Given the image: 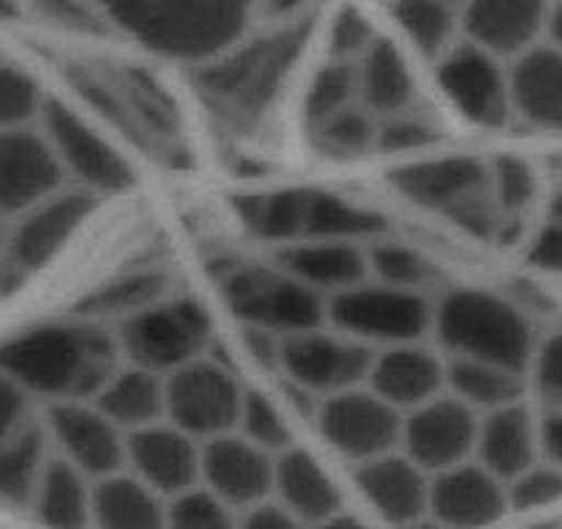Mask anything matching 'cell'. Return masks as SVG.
Listing matches in <instances>:
<instances>
[{"label":"cell","mask_w":562,"mask_h":529,"mask_svg":"<svg viewBox=\"0 0 562 529\" xmlns=\"http://www.w3.org/2000/svg\"><path fill=\"white\" fill-rule=\"evenodd\" d=\"M45 97L25 69L0 61V133L31 127L40 119Z\"/></svg>","instance_id":"ee69618b"},{"label":"cell","mask_w":562,"mask_h":529,"mask_svg":"<svg viewBox=\"0 0 562 529\" xmlns=\"http://www.w3.org/2000/svg\"><path fill=\"white\" fill-rule=\"evenodd\" d=\"M367 386L400 414H408L447 392V361L419 342L381 348L372 356Z\"/></svg>","instance_id":"603a6c76"},{"label":"cell","mask_w":562,"mask_h":529,"mask_svg":"<svg viewBox=\"0 0 562 529\" xmlns=\"http://www.w3.org/2000/svg\"><path fill=\"white\" fill-rule=\"evenodd\" d=\"M312 529H370V527H367V524H361L359 518L342 516V513H337V516H331V518H326V521L315 524Z\"/></svg>","instance_id":"6f0895ef"},{"label":"cell","mask_w":562,"mask_h":529,"mask_svg":"<svg viewBox=\"0 0 562 529\" xmlns=\"http://www.w3.org/2000/svg\"><path fill=\"white\" fill-rule=\"evenodd\" d=\"M445 3H450V7L461 9V12H463V7H467V0H445Z\"/></svg>","instance_id":"be15d7a7"},{"label":"cell","mask_w":562,"mask_h":529,"mask_svg":"<svg viewBox=\"0 0 562 529\" xmlns=\"http://www.w3.org/2000/svg\"><path fill=\"white\" fill-rule=\"evenodd\" d=\"M394 20L403 29L405 40L430 61H439L450 47L458 45L461 9L450 7L445 0H397Z\"/></svg>","instance_id":"f35d334b"},{"label":"cell","mask_w":562,"mask_h":529,"mask_svg":"<svg viewBox=\"0 0 562 529\" xmlns=\"http://www.w3.org/2000/svg\"><path fill=\"white\" fill-rule=\"evenodd\" d=\"M507 488L499 477L467 461L430 480V516L445 529H480L507 513Z\"/></svg>","instance_id":"7402d4cb"},{"label":"cell","mask_w":562,"mask_h":529,"mask_svg":"<svg viewBox=\"0 0 562 529\" xmlns=\"http://www.w3.org/2000/svg\"><path fill=\"white\" fill-rule=\"evenodd\" d=\"M127 466L155 494L177 499L202 480V444L171 423L149 425L127 434Z\"/></svg>","instance_id":"d6986e66"},{"label":"cell","mask_w":562,"mask_h":529,"mask_svg":"<svg viewBox=\"0 0 562 529\" xmlns=\"http://www.w3.org/2000/svg\"><path fill=\"white\" fill-rule=\"evenodd\" d=\"M213 326L204 306L193 299H164L140 315L119 323L122 359L140 370L171 375L207 356Z\"/></svg>","instance_id":"52a82bcc"},{"label":"cell","mask_w":562,"mask_h":529,"mask_svg":"<svg viewBox=\"0 0 562 529\" xmlns=\"http://www.w3.org/2000/svg\"><path fill=\"white\" fill-rule=\"evenodd\" d=\"M281 271L299 279L301 284L321 293L323 299L359 288L370 277L367 251L356 243L337 240H304L281 254Z\"/></svg>","instance_id":"484cf974"},{"label":"cell","mask_w":562,"mask_h":529,"mask_svg":"<svg viewBox=\"0 0 562 529\" xmlns=\"http://www.w3.org/2000/svg\"><path fill=\"white\" fill-rule=\"evenodd\" d=\"M538 423L529 417L521 403L496 408L480 417L477 430V455L480 466L488 469L502 483H510L513 477L532 466L538 461Z\"/></svg>","instance_id":"4316f807"},{"label":"cell","mask_w":562,"mask_h":529,"mask_svg":"<svg viewBox=\"0 0 562 529\" xmlns=\"http://www.w3.org/2000/svg\"><path fill=\"white\" fill-rule=\"evenodd\" d=\"M78 89L89 97L91 105L100 108L113 124L127 133L135 144L175 164L182 158L180 122L175 105L144 72L124 69V72H80L75 78Z\"/></svg>","instance_id":"8992f818"},{"label":"cell","mask_w":562,"mask_h":529,"mask_svg":"<svg viewBox=\"0 0 562 529\" xmlns=\"http://www.w3.org/2000/svg\"><path fill=\"white\" fill-rule=\"evenodd\" d=\"M434 328L450 359H474L524 372L532 361V331L521 312L483 290H456L434 312Z\"/></svg>","instance_id":"277c9868"},{"label":"cell","mask_w":562,"mask_h":529,"mask_svg":"<svg viewBox=\"0 0 562 529\" xmlns=\"http://www.w3.org/2000/svg\"><path fill=\"white\" fill-rule=\"evenodd\" d=\"M31 423V394L0 370V441Z\"/></svg>","instance_id":"681fc988"},{"label":"cell","mask_w":562,"mask_h":529,"mask_svg":"<svg viewBox=\"0 0 562 529\" xmlns=\"http://www.w3.org/2000/svg\"><path fill=\"white\" fill-rule=\"evenodd\" d=\"M439 86L452 108L480 127H502L513 116L510 83L499 58L472 42H458L436 61Z\"/></svg>","instance_id":"e0dca14e"},{"label":"cell","mask_w":562,"mask_h":529,"mask_svg":"<svg viewBox=\"0 0 562 529\" xmlns=\"http://www.w3.org/2000/svg\"><path fill=\"white\" fill-rule=\"evenodd\" d=\"M273 491L279 494L284 510L312 527L337 516L342 507V494L331 474L321 466L315 455L299 447H290L288 452L276 455Z\"/></svg>","instance_id":"83f0119b"},{"label":"cell","mask_w":562,"mask_h":529,"mask_svg":"<svg viewBox=\"0 0 562 529\" xmlns=\"http://www.w3.org/2000/svg\"><path fill=\"white\" fill-rule=\"evenodd\" d=\"M235 434L270 455H281L293 447V428H290L284 412L270 401L268 394L251 392V389H246L243 394Z\"/></svg>","instance_id":"60d3db41"},{"label":"cell","mask_w":562,"mask_h":529,"mask_svg":"<svg viewBox=\"0 0 562 529\" xmlns=\"http://www.w3.org/2000/svg\"><path fill=\"white\" fill-rule=\"evenodd\" d=\"M543 36H546V45L557 47V50L562 53V0H551Z\"/></svg>","instance_id":"9f6ffc18"},{"label":"cell","mask_w":562,"mask_h":529,"mask_svg":"<svg viewBox=\"0 0 562 529\" xmlns=\"http://www.w3.org/2000/svg\"><path fill=\"white\" fill-rule=\"evenodd\" d=\"M36 9L45 14L50 23L61 25L69 31H100V14H97L94 3H83V0H36Z\"/></svg>","instance_id":"f907efd6"},{"label":"cell","mask_w":562,"mask_h":529,"mask_svg":"<svg viewBox=\"0 0 562 529\" xmlns=\"http://www.w3.org/2000/svg\"><path fill=\"white\" fill-rule=\"evenodd\" d=\"M166 529H240V521H235V510L207 488H193L171 502Z\"/></svg>","instance_id":"f6af8a7d"},{"label":"cell","mask_w":562,"mask_h":529,"mask_svg":"<svg viewBox=\"0 0 562 529\" xmlns=\"http://www.w3.org/2000/svg\"><path fill=\"white\" fill-rule=\"evenodd\" d=\"M549 221H557V224H562V188L554 193V196H551Z\"/></svg>","instance_id":"94428289"},{"label":"cell","mask_w":562,"mask_h":529,"mask_svg":"<svg viewBox=\"0 0 562 529\" xmlns=\"http://www.w3.org/2000/svg\"><path fill=\"white\" fill-rule=\"evenodd\" d=\"M164 299H169V277L160 268H135L97 284L86 299H80L75 317L100 326L105 320L124 323Z\"/></svg>","instance_id":"1f68e13d"},{"label":"cell","mask_w":562,"mask_h":529,"mask_svg":"<svg viewBox=\"0 0 562 529\" xmlns=\"http://www.w3.org/2000/svg\"><path fill=\"white\" fill-rule=\"evenodd\" d=\"M91 403L124 434H135L149 425L166 423V378L122 364Z\"/></svg>","instance_id":"f546056e"},{"label":"cell","mask_w":562,"mask_h":529,"mask_svg":"<svg viewBox=\"0 0 562 529\" xmlns=\"http://www.w3.org/2000/svg\"><path fill=\"white\" fill-rule=\"evenodd\" d=\"M122 364L116 334L83 317L42 323L0 342V370L50 403H91Z\"/></svg>","instance_id":"6da1fadb"},{"label":"cell","mask_w":562,"mask_h":529,"mask_svg":"<svg viewBox=\"0 0 562 529\" xmlns=\"http://www.w3.org/2000/svg\"><path fill=\"white\" fill-rule=\"evenodd\" d=\"M50 458V436L45 425H36L34 419L0 441V502L31 505Z\"/></svg>","instance_id":"836d02e7"},{"label":"cell","mask_w":562,"mask_h":529,"mask_svg":"<svg viewBox=\"0 0 562 529\" xmlns=\"http://www.w3.org/2000/svg\"><path fill=\"white\" fill-rule=\"evenodd\" d=\"M306 36L310 20H299L199 69L193 86L207 111L232 130L257 127L279 100L281 86L304 50Z\"/></svg>","instance_id":"7a4b0ae2"},{"label":"cell","mask_w":562,"mask_h":529,"mask_svg":"<svg viewBox=\"0 0 562 529\" xmlns=\"http://www.w3.org/2000/svg\"><path fill=\"white\" fill-rule=\"evenodd\" d=\"M36 127L50 144L64 175L89 193H119L133 185V166L100 130L58 100H45Z\"/></svg>","instance_id":"4fadbf2b"},{"label":"cell","mask_w":562,"mask_h":529,"mask_svg":"<svg viewBox=\"0 0 562 529\" xmlns=\"http://www.w3.org/2000/svg\"><path fill=\"white\" fill-rule=\"evenodd\" d=\"M538 444L546 461L562 469V408H549L538 423Z\"/></svg>","instance_id":"11a10c76"},{"label":"cell","mask_w":562,"mask_h":529,"mask_svg":"<svg viewBox=\"0 0 562 529\" xmlns=\"http://www.w3.org/2000/svg\"><path fill=\"white\" fill-rule=\"evenodd\" d=\"M246 389L221 361L202 359L166 375V423L199 444L235 434Z\"/></svg>","instance_id":"8fae6325"},{"label":"cell","mask_w":562,"mask_h":529,"mask_svg":"<svg viewBox=\"0 0 562 529\" xmlns=\"http://www.w3.org/2000/svg\"><path fill=\"white\" fill-rule=\"evenodd\" d=\"M507 502L516 510H535V507L551 505L562 499V469L554 463H538L524 469L518 477L505 483Z\"/></svg>","instance_id":"bcb514c9"},{"label":"cell","mask_w":562,"mask_h":529,"mask_svg":"<svg viewBox=\"0 0 562 529\" xmlns=\"http://www.w3.org/2000/svg\"><path fill=\"white\" fill-rule=\"evenodd\" d=\"M91 480L72 463L53 455L29 507L47 529H91Z\"/></svg>","instance_id":"d6a6232c"},{"label":"cell","mask_w":562,"mask_h":529,"mask_svg":"<svg viewBox=\"0 0 562 529\" xmlns=\"http://www.w3.org/2000/svg\"><path fill=\"white\" fill-rule=\"evenodd\" d=\"M372 42H375V34H372L370 23H367L359 9L348 7L337 14L331 29V56L337 61L356 64Z\"/></svg>","instance_id":"c3c4849f"},{"label":"cell","mask_w":562,"mask_h":529,"mask_svg":"<svg viewBox=\"0 0 562 529\" xmlns=\"http://www.w3.org/2000/svg\"><path fill=\"white\" fill-rule=\"evenodd\" d=\"M491 175V196H494L496 210H499L502 218V240H510L516 237L518 224H521V215L527 213L529 204H532L535 191H538V182H535L532 166L527 160L516 158V155H502L494 164L488 166Z\"/></svg>","instance_id":"ab89813d"},{"label":"cell","mask_w":562,"mask_h":529,"mask_svg":"<svg viewBox=\"0 0 562 529\" xmlns=\"http://www.w3.org/2000/svg\"><path fill=\"white\" fill-rule=\"evenodd\" d=\"M240 529H304V524L281 505H257L243 516Z\"/></svg>","instance_id":"db71d44e"},{"label":"cell","mask_w":562,"mask_h":529,"mask_svg":"<svg viewBox=\"0 0 562 529\" xmlns=\"http://www.w3.org/2000/svg\"><path fill=\"white\" fill-rule=\"evenodd\" d=\"M372 356L375 350L359 339L312 328V331L281 337L279 367L290 378L293 389L326 401L348 389L364 386Z\"/></svg>","instance_id":"7c38bea8"},{"label":"cell","mask_w":562,"mask_h":529,"mask_svg":"<svg viewBox=\"0 0 562 529\" xmlns=\"http://www.w3.org/2000/svg\"><path fill=\"white\" fill-rule=\"evenodd\" d=\"M169 507L164 496L133 474L97 480L91 499V529H166Z\"/></svg>","instance_id":"4dcf8cb0"},{"label":"cell","mask_w":562,"mask_h":529,"mask_svg":"<svg viewBox=\"0 0 562 529\" xmlns=\"http://www.w3.org/2000/svg\"><path fill=\"white\" fill-rule=\"evenodd\" d=\"M447 392L472 412L488 414L521 403L524 372L474 359H447Z\"/></svg>","instance_id":"e575fe53"},{"label":"cell","mask_w":562,"mask_h":529,"mask_svg":"<svg viewBox=\"0 0 562 529\" xmlns=\"http://www.w3.org/2000/svg\"><path fill=\"white\" fill-rule=\"evenodd\" d=\"M397 193L419 207L439 210L472 235L499 237L502 218L491 196L488 164L477 158H436L400 166L389 175Z\"/></svg>","instance_id":"5b68a950"},{"label":"cell","mask_w":562,"mask_h":529,"mask_svg":"<svg viewBox=\"0 0 562 529\" xmlns=\"http://www.w3.org/2000/svg\"><path fill=\"white\" fill-rule=\"evenodd\" d=\"M7 232H9V221L7 215L0 213V254H3V246H7Z\"/></svg>","instance_id":"6125c7cd"},{"label":"cell","mask_w":562,"mask_h":529,"mask_svg":"<svg viewBox=\"0 0 562 529\" xmlns=\"http://www.w3.org/2000/svg\"><path fill=\"white\" fill-rule=\"evenodd\" d=\"M64 171L36 124L0 133V213L18 218L61 191Z\"/></svg>","instance_id":"ac0fdd59"},{"label":"cell","mask_w":562,"mask_h":529,"mask_svg":"<svg viewBox=\"0 0 562 529\" xmlns=\"http://www.w3.org/2000/svg\"><path fill=\"white\" fill-rule=\"evenodd\" d=\"M265 3H268V9L273 14H284V12H290V9L299 7L301 0H265Z\"/></svg>","instance_id":"91938a15"},{"label":"cell","mask_w":562,"mask_h":529,"mask_svg":"<svg viewBox=\"0 0 562 529\" xmlns=\"http://www.w3.org/2000/svg\"><path fill=\"white\" fill-rule=\"evenodd\" d=\"M367 262H370V273L375 277V282L400 290H416V293H422L434 273L428 259L400 243H375L367 251Z\"/></svg>","instance_id":"7bdbcfd3"},{"label":"cell","mask_w":562,"mask_h":529,"mask_svg":"<svg viewBox=\"0 0 562 529\" xmlns=\"http://www.w3.org/2000/svg\"><path fill=\"white\" fill-rule=\"evenodd\" d=\"M516 116L540 130H562V53L538 42L507 69Z\"/></svg>","instance_id":"d4e9b609"},{"label":"cell","mask_w":562,"mask_h":529,"mask_svg":"<svg viewBox=\"0 0 562 529\" xmlns=\"http://www.w3.org/2000/svg\"><path fill=\"white\" fill-rule=\"evenodd\" d=\"M383 232H386V221L375 210L361 207V204L337 196V193L310 191L304 240L356 243L378 237Z\"/></svg>","instance_id":"8d00e7d4"},{"label":"cell","mask_w":562,"mask_h":529,"mask_svg":"<svg viewBox=\"0 0 562 529\" xmlns=\"http://www.w3.org/2000/svg\"><path fill=\"white\" fill-rule=\"evenodd\" d=\"M310 188H284V191L248 193L235 199V210L243 224L257 237L276 243H301L306 229Z\"/></svg>","instance_id":"d590c367"},{"label":"cell","mask_w":562,"mask_h":529,"mask_svg":"<svg viewBox=\"0 0 562 529\" xmlns=\"http://www.w3.org/2000/svg\"><path fill=\"white\" fill-rule=\"evenodd\" d=\"M434 306L416 290L389 288L372 282L350 288L328 299L326 320L345 337L364 345L419 342L428 328H434Z\"/></svg>","instance_id":"30bf717a"},{"label":"cell","mask_w":562,"mask_h":529,"mask_svg":"<svg viewBox=\"0 0 562 529\" xmlns=\"http://www.w3.org/2000/svg\"><path fill=\"white\" fill-rule=\"evenodd\" d=\"M276 455L259 450L237 434L218 436L202 444V483L224 505L251 507L265 505L273 494Z\"/></svg>","instance_id":"ffe728a7"},{"label":"cell","mask_w":562,"mask_h":529,"mask_svg":"<svg viewBox=\"0 0 562 529\" xmlns=\"http://www.w3.org/2000/svg\"><path fill=\"white\" fill-rule=\"evenodd\" d=\"M108 20L160 56L207 61L240 36L254 0H91Z\"/></svg>","instance_id":"3957f363"},{"label":"cell","mask_w":562,"mask_h":529,"mask_svg":"<svg viewBox=\"0 0 562 529\" xmlns=\"http://www.w3.org/2000/svg\"><path fill=\"white\" fill-rule=\"evenodd\" d=\"M306 133L317 155L339 164L359 160L378 149V119L361 102L306 124Z\"/></svg>","instance_id":"74e56055"},{"label":"cell","mask_w":562,"mask_h":529,"mask_svg":"<svg viewBox=\"0 0 562 529\" xmlns=\"http://www.w3.org/2000/svg\"><path fill=\"white\" fill-rule=\"evenodd\" d=\"M436 138H439V127L422 111H414V108L378 122V149L405 153V149L428 147Z\"/></svg>","instance_id":"7dc6e473"},{"label":"cell","mask_w":562,"mask_h":529,"mask_svg":"<svg viewBox=\"0 0 562 529\" xmlns=\"http://www.w3.org/2000/svg\"><path fill=\"white\" fill-rule=\"evenodd\" d=\"M45 428L56 455L72 463L91 483L127 469V434L94 403H53Z\"/></svg>","instance_id":"2e32d148"},{"label":"cell","mask_w":562,"mask_h":529,"mask_svg":"<svg viewBox=\"0 0 562 529\" xmlns=\"http://www.w3.org/2000/svg\"><path fill=\"white\" fill-rule=\"evenodd\" d=\"M359 100L378 122L414 108L416 83L403 50L394 42L375 36L364 56L356 61Z\"/></svg>","instance_id":"f1b7e54d"},{"label":"cell","mask_w":562,"mask_h":529,"mask_svg":"<svg viewBox=\"0 0 562 529\" xmlns=\"http://www.w3.org/2000/svg\"><path fill=\"white\" fill-rule=\"evenodd\" d=\"M551 0H467L463 42L496 58H516L540 42Z\"/></svg>","instance_id":"44dd1931"},{"label":"cell","mask_w":562,"mask_h":529,"mask_svg":"<svg viewBox=\"0 0 562 529\" xmlns=\"http://www.w3.org/2000/svg\"><path fill=\"white\" fill-rule=\"evenodd\" d=\"M226 306L246 328L290 337L312 331L326 320L328 299L301 284L284 271L268 268H232L224 279Z\"/></svg>","instance_id":"ba28073f"},{"label":"cell","mask_w":562,"mask_h":529,"mask_svg":"<svg viewBox=\"0 0 562 529\" xmlns=\"http://www.w3.org/2000/svg\"><path fill=\"white\" fill-rule=\"evenodd\" d=\"M477 430L480 414L445 392L425 406L403 414L400 444L403 455H408L416 466L434 477L472 461Z\"/></svg>","instance_id":"9a60e30c"},{"label":"cell","mask_w":562,"mask_h":529,"mask_svg":"<svg viewBox=\"0 0 562 529\" xmlns=\"http://www.w3.org/2000/svg\"><path fill=\"white\" fill-rule=\"evenodd\" d=\"M535 375L549 408H562V334L551 337L535 356Z\"/></svg>","instance_id":"816d5d0a"},{"label":"cell","mask_w":562,"mask_h":529,"mask_svg":"<svg viewBox=\"0 0 562 529\" xmlns=\"http://www.w3.org/2000/svg\"><path fill=\"white\" fill-rule=\"evenodd\" d=\"M317 428L339 455L367 463L397 450L403 414L378 397L370 386H356L321 403Z\"/></svg>","instance_id":"5bb4252c"},{"label":"cell","mask_w":562,"mask_h":529,"mask_svg":"<svg viewBox=\"0 0 562 529\" xmlns=\"http://www.w3.org/2000/svg\"><path fill=\"white\" fill-rule=\"evenodd\" d=\"M94 210V193L83 188L53 193L45 202L34 204L9 224L7 246L0 254V293L18 290L36 271L58 257L75 232L86 224Z\"/></svg>","instance_id":"9c48e42d"},{"label":"cell","mask_w":562,"mask_h":529,"mask_svg":"<svg viewBox=\"0 0 562 529\" xmlns=\"http://www.w3.org/2000/svg\"><path fill=\"white\" fill-rule=\"evenodd\" d=\"M529 262L543 271L562 273V224L549 221L529 243Z\"/></svg>","instance_id":"f5cc1de1"},{"label":"cell","mask_w":562,"mask_h":529,"mask_svg":"<svg viewBox=\"0 0 562 529\" xmlns=\"http://www.w3.org/2000/svg\"><path fill=\"white\" fill-rule=\"evenodd\" d=\"M400 529H445V527H441V524L436 521V518L428 513V516L416 518V521L405 524V527H400Z\"/></svg>","instance_id":"680465c9"},{"label":"cell","mask_w":562,"mask_h":529,"mask_svg":"<svg viewBox=\"0 0 562 529\" xmlns=\"http://www.w3.org/2000/svg\"><path fill=\"white\" fill-rule=\"evenodd\" d=\"M356 488L367 505L394 527H405L430 513V474L408 455L389 452L375 461L359 463Z\"/></svg>","instance_id":"cb8c5ba5"},{"label":"cell","mask_w":562,"mask_h":529,"mask_svg":"<svg viewBox=\"0 0 562 529\" xmlns=\"http://www.w3.org/2000/svg\"><path fill=\"white\" fill-rule=\"evenodd\" d=\"M359 100V83H356V64L350 61H337L321 69L315 75L310 86V94H306L304 116L306 124L321 122V119L331 116V113L345 111V108L356 105Z\"/></svg>","instance_id":"b9f144b4"}]
</instances>
